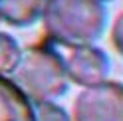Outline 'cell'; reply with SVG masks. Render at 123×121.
Listing matches in <instances>:
<instances>
[{
    "label": "cell",
    "instance_id": "obj_1",
    "mask_svg": "<svg viewBox=\"0 0 123 121\" xmlns=\"http://www.w3.org/2000/svg\"><path fill=\"white\" fill-rule=\"evenodd\" d=\"M42 18L52 40L64 46H86L101 36L107 10L103 0H46Z\"/></svg>",
    "mask_w": 123,
    "mask_h": 121
},
{
    "label": "cell",
    "instance_id": "obj_2",
    "mask_svg": "<svg viewBox=\"0 0 123 121\" xmlns=\"http://www.w3.org/2000/svg\"><path fill=\"white\" fill-rule=\"evenodd\" d=\"M12 81L30 101H54L68 89L62 56L48 48H28L12 72Z\"/></svg>",
    "mask_w": 123,
    "mask_h": 121
},
{
    "label": "cell",
    "instance_id": "obj_3",
    "mask_svg": "<svg viewBox=\"0 0 123 121\" xmlns=\"http://www.w3.org/2000/svg\"><path fill=\"white\" fill-rule=\"evenodd\" d=\"M75 121H123V85L101 81L87 85L75 97Z\"/></svg>",
    "mask_w": 123,
    "mask_h": 121
},
{
    "label": "cell",
    "instance_id": "obj_4",
    "mask_svg": "<svg viewBox=\"0 0 123 121\" xmlns=\"http://www.w3.org/2000/svg\"><path fill=\"white\" fill-rule=\"evenodd\" d=\"M68 54L62 58L66 67L68 79L78 85H95L107 79L109 75V58L103 50L93 48L91 44L86 46H68Z\"/></svg>",
    "mask_w": 123,
    "mask_h": 121
},
{
    "label": "cell",
    "instance_id": "obj_5",
    "mask_svg": "<svg viewBox=\"0 0 123 121\" xmlns=\"http://www.w3.org/2000/svg\"><path fill=\"white\" fill-rule=\"evenodd\" d=\"M0 121H36L32 101L4 75H0Z\"/></svg>",
    "mask_w": 123,
    "mask_h": 121
},
{
    "label": "cell",
    "instance_id": "obj_6",
    "mask_svg": "<svg viewBox=\"0 0 123 121\" xmlns=\"http://www.w3.org/2000/svg\"><path fill=\"white\" fill-rule=\"evenodd\" d=\"M46 0H0V18L12 26L26 28L42 16Z\"/></svg>",
    "mask_w": 123,
    "mask_h": 121
},
{
    "label": "cell",
    "instance_id": "obj_7",
    "mask_svg": "<svg viewBox=\"0 0 123 121\" xmlns=\"http://www.w3.org/2000/svg\"><path fill=\"white\" fill-rule=\"evenodd\" d=\"M20 46L16 44L12 36L0 32V75L2 73H12L20 60Z\"/></svg>",
    "mask_w": 123,
    "mask_h": 121
},
{
    "label": "cell",
    "instance_id": "obj_8",
    "mask_svg": "<svg viewBox=\"0 0 123 121\" xmlns=\"http://www.w3.org/2000/svg\"><path fill=\"white\" fill-rule=\"evenodd\" d=\"M36 121H70L68 113L54 101H38L34 105Z\"/></svg>",
    "mask_w": 123,
    "mask_h": 121
},
{
    "label": "cell",
    "instance_id": "obj_9",
    "mask_svg": "<svg viewBox=\"0 0 123 121\" xmlns=\"http://www.w3.org/2000/svg\"><path fill=\"white\" fill-rule=\"evenodd\" d=\"M111 42L115 50L119 52V54L123 56V12L117 16V20H115L113 24V30H111Z\"/></svg>",
    "mask_w": 123,
    "mask_h": 121
},
{
    "label": "cell",
    "instance_id": "obj_10",
    "mask_svg": "<svg viewBox=\"0 0 123 121\" xmlns=\"http://www.w3.org/2000/svg\"><path fill=\"white\" fill-rule=\"evenodd\" d=\"M0 22H2V18H0Z\"/></svg>",
    "mask_w": 123,
    "mask_h": 121
}]
</instances>
